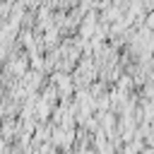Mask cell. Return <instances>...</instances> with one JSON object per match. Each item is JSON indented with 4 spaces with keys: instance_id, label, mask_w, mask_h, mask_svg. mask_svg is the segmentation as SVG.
Listing matches in <instances>:
<instances>
[{
    "instance_id": "obj_1",
    "label": "cell",
    "mask_w": 154,
    "mask_h": 154,
    "mask_svg": "<svg viewBox=\"0 0 154 154\" xmlns=\"http://www.w3.org/2000/svg\"><path fill=\"white\" fill-rule=\"evenodd\" d=\"M53 87H55L58 96H63V99H67V96L72 94V89H75L72 77H70L65 70H55V72H53Z\"/></svg>"
},
{
    "instance_id": "obj_2",
    "label": "cell",
    "mask_w": 154,
    "mask_h": 154,
    "mask_svg": "<svg viewBox=\"0 0 154 154\" xmlns=\"http://www.w3.org/2000/svg\"><path fill=\"white\" fill-rule=\"evenodd\" d=\"M12 72L14 75H24L26 72V58L19 55V60H12Z\"/></svg>"
}]
</instances>
